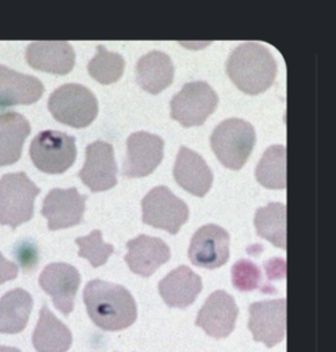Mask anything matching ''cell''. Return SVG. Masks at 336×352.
Masks as SVG:
<instances>
[{
    "mask_svg": "<svg viewBox=\"0 0 336 352\" xmlns=\"http://www.w3.org/2000/svg\"><path fill=\"white\" fill-rule=\"evenodd\" d=\"M30 131V121L23 115L16 112L0 113V167L20 160Z\"/></svg>",
    "mask_w": 336,
    "mask_h": 352,
    "instance_id": "cell-21",
    "label": "cell"
},
{
    "mask_svg": "<svg viewBox=\"0 0 336 352\" xmlns=\"http://www.w3.org/2000/svg\"><path fill=\"white\" fill-rule=\"evenodd\" d=\"M188 219L187 204L164 186L153 188L142 200V221L153 228L176 234Z\"/></svg>",
    "mask_w": 336,
    "mask_h": 352,
    "instance_id": "cell-7",
    "label": "cell"
},
{
    "mask_svg": "<svg viewBox=\"0 0 336 352\" xmlns=\"http://www.w3.org/2000/svg\"><path fill=\"white\" fill-rule=\"evenodd\" d=\"M249 329L256 342L272 349L287 336V300H268L251 304Z\"/></svg>",
    "mask_w": 336,
    "mask_h": 352,
    "instance_id": "cell-9",
    "label": "cell"
},
{
    "mask_svg": "<svg viewBox=\"0 0 336 352\" xmlns=\"http://www.w3.org/2000/svg\"><path fill=\"white\" fill-rule=\"evenodd\" d=\"M163 301L171 308H188L203 291V280L190 267L180 265L158 285Z\"/></svg>",
    "mask_w": 336,
    "mask_h": 352,
    "instance_id": "cell-20",
    "label": "cell"
},
{
    "mask_svg": "<svg viewBox=\"0 0 336 352\" xmlns=\"http://www.w3.org/2000/svg\"><path fill=\"white\" fill-rule=\"evenodd\" d=\"M117 163L113 146L96 141L86 148V162L79 173L80 180L92 192L108 191L117 184Z\"/></svg>",
    "mask_w": 336,
    "mask_h": 352,
    "instance_id": "cell-11",
    "label": "cell"
},
{
    "mask_svg": "<svg viewBox=\"0 0 336 352\" xmlns=\"http://www.w3.org/2000/svg\"><path fill=\"white\" fill-rule=\"evenodd\" d=\"M188 256L192 263L201 268L222 267L230 256V235L219 225H205L192 236Z\"/></svg>",
    "mask_w": 336,
    "mask_h": 352,
    "instance_id": "cell-10",
    "label": "cell"
},
{
    "mask_svg": "<svg viewBox=\"0 0 336 352\" xmlns=\"http://www.w3.org/2000/svg\"><path fill=\"white\" fill-rule=\"evenodd\" d=\"M40 192L25 173L3 176L0 179V223L16 229L32 220L34 200Z\"/></svg>",
    "mask_w": 336,
    "mask_h": 352,
    "instance_id": "cell-5",
    "label": "cell"
},
{
    "mask_svg": "<svg viewBox=\"0 0 336 352\" xmlns=\"http://www.w3.org/2000/svg\"><path fill=\"white\" fill-rule=\"evenodd\" d=\"M19 275V265L7 261L1 252H0V285L4 284L5 281L15 279Z\"/></svg>",
    "mask_w": 336,
    "mask_h": 352,
    "instance_id": "cell-31",
    "label": "cell"
},
{
    "mask_svg": "<svg viewBox=\"0 0 336 352\" xmlns=\"http://www.w3.org/2000/svg\"><path fill=\"white\" fill-rule=\"evenodd\" d=\"M137 82L148 94L158 95L170 87L174 80L175 69L171 58L161 52H150L137 63Z\"/></svg>",
    "mask_w": 336,
    "mask_h": 352,
    "instance_id": "cell-23",
    "label": "cell"
},
{
    "mask_svg": "<svg viewBox=\"0 0 336 352\" xmlns=\"http://www.w3.org/2000/svg\"><path fill=\"white\" fill-rule=\"evenodd\" d=\"M239 309L234 297L225 291L210 294L196 318V326L201 327L209 337H229L235 329Z\"/></svg>",
    "mask_w": 336,
    "mask_h": 352,
    "instance_id": "cell-15",
    "label": "cell"
},
{
    "mask_svg": "<svg viewBox=\"0 0 336 352\" xmlns=\"http://www.w3.org/2000/svg\"><path fill=\"white\" fill-rule=\"evenodd\" d=\"M49 111L58 122L73 128H87L99 113L96 96L76 83L63 85L49 98Z\"/></svg>",
    "mask_w": 336,
    "mask_h": 352,
    "instance_id": "cell-4",
    "label": "cell"
},
{
    "mask_svg": "<svg viewBox=\"0 0 336 352\" xmlns=\"http://www.w3.org/2000/svg\"><path fill=\"white\" fill-rule=\"evenodd\" d=\"M219 105V95L205 82H190L171 100V118L186 128L200 126Z\"/></svg>",
    "mask_w": 336,
    "mask_h": 352,
    "instance_id": "cell-8",
    "label": "cell"
},
{
    "mask_svg": "<svg viewBox=\"0 0 336 352\" xmlns=\"http://www.w3.org/2000/svg\"><path fill=\"white\" fill-rule=\"evenodd\" d=\"M0 352H21L16 347H8V346H0Z\"/></svg>",
    "mask_w": 336,
    "mask_h": 352,
    "instance_id": "cell-32",
    "label": "cell"
},
{
    "mask_svg": "<svg viewBox=\"0 0 336 352\" xmlns=\"http://www.w3.org/2000/svg\"><path fill=\"white\" fill-rule=\"evenodd\" d=\"M87 196L76 188H54L46 195L41 213L49 223L50 230L73 228L83 220Z\"/></svg>",
    "mask_w": 336,
    "mask_h": 352,
    "instance_id": "cell-14",
    "label": "cell"
},
{
    "mask_svg": "<svg viewBox=\"0 0 336 352\" xmlns=\"http://www.w3.org/2000/svg\"><path fill=\"white\" fill-rule=\"evenodd\" d=\"M254 223L259 236L267 239L278 249H287V206L271 203L259 208L255 213Z\"/></svg>",
    "mask_w": 336,
    "mask_h": 352,
    "instance_id": "cell-25",
    "label": "cell"
},
{
    "mask_svg": "<svg viewBox=\"0 0 336 352\" xmlns=\"http://www.w3.org/2000/svg\"><path fill=\"white\" fill-rule=\"evenodd\" d=\"M33 347L37 352H67L73 344L70 329L44 305L40 320L32 337Z\"/></svg>",
    "mask_w": 336,
    "mask_h": 352,
    "instance_id": "cell-22",
    "label": "cell"
},
{
    "mask_svg": "<svg viewBox=\"0 0 336 352\" xmlns=\"http://www.w3.org/2000/svg\"><path fill=\"white\" fill-rule=\"evenodd\" d=\"M265 271H267V276H268V284L273 280L285 279V276H287L285 261H282L281 258H275V259L268 261L265 263Z\"/></svg>",
    "mask_w": 336,
    "mask_h": 352,
    "instance_id": "cell-30",
    "label": "cell"
},
{
    "mask_svg": "<svg viewBox=\"0 0 336 352\" xmlns=\"http://www.w3.org/2000/svg\"><path fill=\"white\" fill-rule=\"evenodd\" d=\"M125 69V59L117 53L108 52L102 45L98 46V54L89 60L88 73L102 85L117 82Z\"/></svg>",
    "mask_w": 336,
    "mask_h": 352,
    "instance_id": "cell-27",
    "label": "cell"
},
{
    "mask_svg": "<svg viewBox=\"0 0 336 352\" xmlns=\"http://www.w3.org/2000/svg\"><path fill=\"white\" fill-rule=\"evenodd\" d=\"M174 176L181 188L197 197H204L213 184L210 167L200 154L188 147H180L174 166Z\"/></svg>",
    "mask_w": 336,
    "mask_h": 352,
    "instance_id": "cell-17",
    "label": "cell"
},
{
    "mask_svg": "<svg viewBox=\"0 0 336 352\" xmlns=\"http://www.w3.org/2000/svg\"><path fill=\"white\" fill-rule=\"evenodd\" d=\"M27 62L30 67L45 73L66 75L75 65L73 46L66 41H36L27 49Z\"/></svg>",
    "mask_w": 336,
    "mask_h": 352,
    "instance_id": "cell-18",
    "label": "cell"
},
{
    "mask_svg": "<svg viewBox=\"0 0 336 352\" xmlns=\"http://www.w3.org/2000/svg\"><path fill=\"white\" fill-rule=\"evenodd\" d=\"M30 160L46 174H63L76 160L75 138L66 133L43 131L38 133L30 148Z\"/></svg>",
    "mask_w": 336,
    "mask_h": 352,
    "instance_id": "cell-6",
    "label": "cell"
},
{
    "mask_svg": "<svg viewBox=\"0 0 336 352\" xmlns=\"http://www.w3.org/2000/svg\"><path fill=\"white\" fill-rule=\"evenodd\" d=\"M79 246V256L86 258L92 267H100L108 262V258L115 252V246L102 241L100 230H93L86 236L75 239Z\"/></svg>",
    "mask_w": 336,
    "mask_h": 352,
    "instance_id": "cell-28",
    "label": "cell"
},
{
    "mask_svg": "<svg viewBox=\"0 0 336 352\" xmlns=\"http://www.w3.org/2000/svg\"><path fill=\"white\" fill-rule=\"evenodd\" d=\"M126 249L125 262L132 272L144 278L151 276L171 258L168 245L161 238L150 235H138L126 243Z\"/></svg>",
    "mask_w": 336,
    "mask_h": 352,
    "instance_id": "cell-16",
    "label": "cell"
},
{
    "mask_svg": "<svg viewBox=\"0 0 336 352\" xmlns=\"http://www.w3.org/2000/svg\"><path fill=\"white\" fill-rule=\"evenodd\" d=\"M256 133L242 118H227L212 133L210 146L219 161L230 170H240L254 150Z\"/></svg>",
    "mask_w": 336,
    "mask_h": 352,
    "instance_id": "cell-3",
    "label": "cell"
},
{
    "mask_svg": "<svg viewBox=\"0 0 336 352\" xmlns=\"http://www.w3.org/2000/svg\"><path fill=\"white\" fill-rule=\"evenodd\" d=\"M38 283L63 316H69L73 311L74 301L80 285V274L74 265L47 264L40 275Z\"/></svg>",
    "mask_w": 336,
    "mask_h": 352,
    "instance_id": "cell-13",
    "label": "cell"
},
{
    "mask_svg": "<svg viewBox=\"0 0 336 352\" xmlns=\"http://www.w3.org/2000/svg\"><path fill=\"white\" fill-rule=\"evenodd\" d=\"M256 180L268 190L287 188V147L272 145L264 151L255 171Z\"/></svg>",
    "mask_w": 336,
    "mask_h": 352,
    "instance_id": "cell-26",
    "label": "cell"
},
{
    "mask_svg": "<svg viewBox=\"0 0 336 352\" xmlns=\"http://www.w3.org/2000/svg\"><path fill=\"white\" fill-rule=\"evenodd\" d=\"M230 80L247 95H259L271 87L276 79L278 63L269 49L259 43L236 46L226 62Z\"/></svg>",
    "mask_w": 336,
    "mask_h": 352,
    "instance_id": "cell-2",
    "label": "cell"
},
{
    "mask_svg": "<svg viewBox=\"0 0 336 352\" xmlns=\"http://www.w3.org/2000/svg\"><path fill=\"white\" fill-rule=\"evenodd\" d=\"M43 94L44 85L40 79L0 65V108L34 104Z\"/></svg>",
    "mask_w": 336,
    "mask_h": 352,
    "instance_id": "cell-19",
    "label": "cell"
},
{
    "mask_svg": "<svg viewBox=\"0 0 336 352\" xmlns=\"http://www.w3.org/2000/svg\"><path fill=\"white\" fill-rule=\"evenodd\" d=\"M83 300L89 318L102 330H124L131 327L137 320L135 301L122 285L104 280H92L85 288Z\"/></svg>",
    "mask_w": 336,
    "mask_h": 352,
    "instance_id": "cell-1",
    "label": "cell"
},
{
    "mask_svg": "<svg viewBox=\"0 0 336 352\" xmlns=\"http://www.w3.org/2000/svg\"><path fill=\"white\" fill-rule=\"evenodd\" d=\"M263 275L260 268L249 259H239L232 268V281L240 292H251L260 288Z\"/></svg>",
    "mask_w": 336,
    "mask_h": 352,
    "instance_id": "cell-29",
    "label": "cell"
},
{
    "mask_svg": "<svg viewBox=\"0 0 336 352\" xmlns=\"http://www.w3.org/2000/svg\"><path fill=\"white\" fill-rule=\"evenodd\" d=\"M33 298L21 288H16L0 298V333L19 334L30 321Z\"/></svg>",
    "mask_w": 336,
    "mask_h": 352,
    "instance_id": "cell-24",
    "label": "cell"
},
{
    "mask_svg": "<svg viewBox=\"0 0 336 352\" xmlns=\"http://www.w3.org/2000/svg\"><path fill=\"white\" fill-rule=\"evenodd\" d=\"M164 142L159 135L147 132L133 133L126 141L124 161L125 177H144L155 171L163 160Z\"/></svg>",
    "mask_w": 336,
    "mask_h": 352,
    "instance_id": "cell-12",
    "label": "cell"
}]
</instances>
